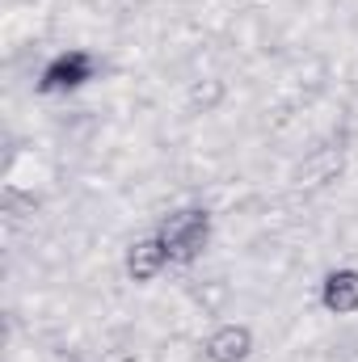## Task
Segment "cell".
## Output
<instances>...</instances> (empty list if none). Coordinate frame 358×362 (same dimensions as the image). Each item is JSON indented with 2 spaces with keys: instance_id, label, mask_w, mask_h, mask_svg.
I'll return each instance as SVG.
<instances>
[{
  "instance_id": "5",
  "label": "cell",
  "mask_w": 358,
  "mask_h": 362,
  "mask_svg": "<svg viewBox=\"0 0 358 362\" xmlns=\"http://www.w3.org/2000/svg\"><path fill=\"white\" fill-rule=\"evenodd\" d=\"M165 266H169V249L161 245V236H144L127 249V278L131 282H152Z\"/></svg>"
},
{
  "instance_id": "6",
  "label": "cell",
  "mask_w": 358,
  "mask_h": 362,
  "mask_svg": "<svg viewBox=\"0 0 358 362\" xmlns=\"http://www.w3.org/2000/svg\"><path fill=\"white\" fill-rule=\"evenodd\" d=\"M342 169H346V152L342 148H321L316 156L304 160V181L308 185H325V181H337Z\"/></svg>"
},
{
  "instance_id": "1",
  "label": "cell",
  "mask_w": 358,
  "mask_h": 362,
  "mask_svg": "<svg viewBox=\"0 0 358 362\" xmlns=\"http://www.w3.org/2000/svg\"><path fill=\"white\" fill-rule=\"evenodd\" d=\"M161 245L169 249V262H178V266H194L202 253H207V245H211V215L202 211V206H181L173 211L165 223H161Z\"/></svg>"
},
{
  "instance_id": "7",
  "label": "cell",
  "mask_w": 358,
  "mask_h": 362,
  "mask_svg": "<svg viewBox=\"0 0 358 362\" xmlns=\"http://www.w3.org/2000/svg\"><path fill=\"white\" fill-rule=\"evenodd\" d=\"M224 101V81H198L190 89V105H202V110H215Z\"/></svg>"
},
{
  "instance_id": "4",
  "label": "cell",
  "mask_w": 358,
  "mask_h": 362,
  "mask_svg": "<svg viewBox=\"0 0 358 362\" xmlns=\"http://www.w3.org/2000/svg\"><path fill=\"white\" fill-rule=\"evenodd\" d=\"M321 308L333 312V316H354L358 312V270L354 266H342V270H329L321 282Z\"/></svg>"
},
{
  "instance_id": "2",
  "label": "cell",
  "mask_w": 358,
  "mask_h": 362,
  "mask_svg": "<svg viewBox=\"0 0 358 362\" xmlns=\"http://www.w3.org/2000/svg\"><path fill=\"white\" fill-rule=\"evenodd\" d=\"M97 55L93 51H81V47H72V51H59V55H51L47 59V68L38 72V93H76L81 85H89L93 76H97Z\"/></svg>"
},
{
  "instance_id": "3",
  "label": "cell",
  "mask_w": 358,
  "mask_h": 362,
  "mask_svg": "<svg viewBox=\"0 0 358 362\" xmlns=\"http://www.w3.org/2000/svg\"><path fill=\"white\" fill-rule=\"evenodd\" d=\"M202 354H207V362H249V354H253V329L228 320V325L211 329Z\"/></svg>"
}]
</instances>
